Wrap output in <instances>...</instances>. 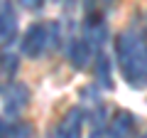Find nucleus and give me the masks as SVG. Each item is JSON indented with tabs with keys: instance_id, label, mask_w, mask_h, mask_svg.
I'll return each mask as SVG.
<instances>
[{
	"instance_id": "f257e3e1",
	"label": "nucleus",
	"mask_w": 147,
	"mask_h": 138,
	"mask_svg": "<svg viewBox=\"0 0 147 138\" xmlns=\"http://www.w3.org/2000/svg\"><path fill=\"white\" fill-rule=\"evenodd\" d=\"M115 54L125 81L135 89L147 86V42L137 30H123L115 40Z\"/></svg>"
},
{
	"instance_id": "20e7f679",
	"label": "nucleus",
	"mask_w": 147,
	"mask_h": 138,
	"mask_svg": "<svg viewBox=\"0 0 147 138\" xmlns=\"http://www.w3.org/2000/svg\"><path fill=\"white\" fill-rule=\"evenodd\" d=\"M81 131H84V111L69 109L57 126V138H81Z\"/></svg>"
},
{
	"instance_id": "7ed1b4c3",
	"label": "nucleus",
	"mask_w": 147,
	"mask_h": 138,
	"mask_svg": "<svg viewBox=\"0 0 147 138\" xmlns=\"http://www.w3.org/2000/svg\"><path fill=\"white\" fill-rule=\"evenodd\" d=\"M27 101H30V89L20 81H7L3 86V118L7 121H15L22 111L27 109Z\"/></svg>"
},
{
	"instance_id": "9d476101",
	"label": "nucleus",
	"mask_w": 147,
	"mask_h": 138,
	"mask_svg": "<svg viewBox=\"0 0 147 138\" xmlns=\"http://www.w3.org/2000/svg\"><path fill=\"white\" fill-rule=\"evenodd\" d=\"M15 69H17V57L15 54H3V72H5V77H7V81H12L10 77L15 74Z\"/></svg>"
},
{
	"instance_id": "39448f33",
	"label": "nucleus",
	"mask_w": 147,
	"mask_h": 138,
	"mask_svg": "<svg viewBox=\"0 0 147 138\" xmlns=\"http://www.w3.org/2000/svg\"><path fill=\"white\" fill-rule=\"evenodd\" d=\"M15 35H17L15 8L10 3H3L0 5V40H3V44H12L15 42Z\"/></svg>"
},
{
	"instance_id": "423d86ee",
	"label": "nucleus",
	"mask_w": 147,
	"mask_h": 138,
	"mask_svg": "<svg viewBox=\"0 0 147 138\" xmlns=\"http://www.w3.org/2000/svg\"><path fill=\"white\" fill-rule=\"evenodd\" d=\"M132 128H135V116L130 111H125V109H120V111L113 113L108 131H110V138H130Z\"/></svg>"
},
{
	"instance_id": "0eeeda50",
	"label": "nucleus",
	"mask_w": 147,
	"mask_h": 138,
	"mask_svg": "<svg viewBox=\"0 0 147 138\" xmlns=\"http://www.w3.org/2000/svg\"><path fill=\"white\" fill-rule=\"evenodd\" d=\"M84 35H86L84 40L91 44V47H100V44L105 42L108 30H105V25H103V20H100V15H88V17H86Z\"/></svg>"
},
{
	"instance_id": "f03ea898",
	"label": "nucleus",
	"mask_w": 147,
	"mask_h": 138,
	"mask_svg": "<svg viewBox=\"0 0 147 138\" xmlns=\"http://www.w3.org/2000/svg\"><path fill=\"white\" fill-rule=\"evenodd\" d=\"M54 35H57V25L34 22L22 35V54L25 57H39V54H44V49L54 42Z\"/></svg>"
},
{
	"instance_id": "9b49d317",
	"label": "nucleus",
	"mask_w": 147,
	"mask_h": 138,
	"mask_svg": "<svg viewBox=\"0 0 147 138\" xmlns=\"http://www.w3.org/2000/svg\"><path fill=\"white\" fill-rule=\"evenodd\" d=\"M140 138H147V131H145V133H142V136H140Z\"/></svg>"
},
{
	"instance_id": "1a4fd4ad",
	"label": "nucleus",
	"mask_w": 147,
	"mask_h": 138,
	"mask_svg": "<svg viewBox=\"0 0 147 138\" xmlns=\"http://www.w3.org/2000/svg\"><path fill=\"white\" fill-rule=\"evenodd\" d=\"M96 81L100 89H113V69H110V59L103 52H98L96 57Z\"/></svg>"
},
{
	"instance_id": "6e6552de",
	"label": "nucleus",
	"mask_w": 147,
	"mask_h": 138,
	"mask_svg": "<svg viewBox=\"0 0 147 138\" xmlns=\"http://www.w3.org/2000/svg\"><path fill=\"white\" fill-rule=\"evenodd\" d=\"M91 49L93 47L86 40H71V44H69V59L74 62V67L84 69L88 64V59H91Z\"/></svg>"
}]
</instances>
